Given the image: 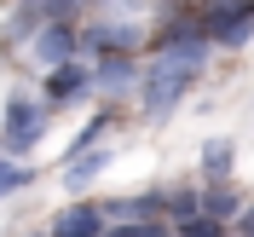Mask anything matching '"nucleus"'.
<instances>
[{"label":"nucleus","instance_id":"obj_1","mask_svg":"<svg viewBox=\"0 0 254 237\" xmlns=\"http://www.w3.org/2000/svg\"><path fill=\"white\" fill-rule=\"evenodd\" d=\"M41 133H47V110H41V104H29V98H12V104H6V133H0V139H6V151H12V157H23V151H35V145H41Z\"/></svg>","mask_w":254,"mask_h":237},{"label":"nucleus","instance_id":"obj_2","mask_svg":"<svg viewBox=\"0 0 254 237\" xmlns=\"http://www.w3.org/2000/svg\"><path fill=\"white\" fill-rule=\"evenodd\" d=\"M139 64H133V52L127 47H110V52H98V64H93V93H139Z\"/></svg>","mask_w":254,"mask_h":237},{"label":"nucleus","instance_id":"obj_3","mask_svg":"<svg viewBox=\"0 0 254 237\" xmlns=\"http://www.w3.org/2000/svg\"><path fill=\"white\" fill-rule=\"evenodd\" d=\"M29 52H35V64H64V58H75L81 52V29L69 23V17H47L41 29H35V41H29Z\"/></svg>","mask_w":254,"mask_h":237},{"label":"nucleus","instance_id":"obj_4","mask_svg":"<svg viewBox=\"0 0 254 237\" xmlns=\"http://www.w3.org/2000/svg\"><path fill=\"white\" fill-rule=\"evenodd\" d=\"M208 35H214V47H243L254 35V0H237V6H214L202 17Z\"/></svg>","mask_w":254,"mask_h":237},{"label":"nucleus","instance_id":"obj_5","mask_svg":"<svg viewBox=\"0 0 254 237\" xmlns=\"http://www.w3.org/2000/svg\"><path fill=\"white\" fill-rule=\"evenodd\" d=\"M93 93V70L81 58H64V64H52L47 70V98H58V104H75V98H87Z\"/></svg>","mask_w":254,"mask_h":237},{"label":"nucleus","instance_id":"obj_6","mask_svg":"<svg viewBox=\"0 0 254 237\" xmlns=\"http://www.w3.org/2000/svg\"><path fill=\"white\" fill-rule=\"evenodd\" d=\"M110 145H87V151H69V157H64V191H87L93 185L98 174H104V168H110Z\"/></svg>","mask_w":254,"mask_h":237},{"label":"nucleus","instance_id":"obj_7","mask_svg":"<svg viewBox=\"0 0 254 237\" xmlns=\"http://www.w3.org/2000/svg\"><path fill=\"white\" fill-rule=\"evenodd\" d=\"M104 226H110L104 203H75L52 220V237H104Z\"/></svg>","mask_w":254,"mask_h":237},{"label":"nucleus","instance_id":"obj_8","mask_svg":"<svg viewBox=\"0 0 254 237\" xmlns=\"http://www.w3.org/2000/svg\"><path fill=\"white\" fill-rule=\"evenodd\" d=\"M104 214H110V220H156V214H168V191H144V197H110V203H104Z\"/></svg>","mask_w":254,"mask_h":237},{"label":"nucleus","instance_id":"obj_9","mask_svg":"<svg viewBox=\"0 0 254 237\" xmlns=\"http://www.w3.org/2000/svg\"><path fill=\"white\" fill-rule=\"evenodd\" d=\"M202 214H214V220H237V214H243V191L231 185V179H208Z\"/></svg>","mask_w":254,"mask_h":237},{"label":"nucleus","instance_id":"obj_10","mask_svg":"<svg viewBox=\"0 0 254 237\" xmlns=\"http://www.w3.org/2000/svg\"><path fill=\"white\" fill-rule=\"evenodd\" d=\"M231 157H237V145H231V139H208L202 174H208V179H231Z\"/></svg>","mask_w":254,"mask_h":237},{"label":"nucleus","instance_id":"obj_11","mask_svg":"<svg viewBox=\"0 0 254 237\" xmlns=\"http://www.w3.org/2000/svg\"><path fill=\"white\" fill-rule=\"evenodd\" d=\"M168 214H174L179 226H185L190 214H202V191H190V185H179V191H168Z\"/></svg>","mask_w":254,"mask_h":237},{"label":"nucleus","instance_id":"obj_12","mask_svg":"<svg viewBox=\"0 0 254 237\" xmlns=\"http://www.w3.org/2000/svg\"><path fill=\"white\" fill-rule=\"evenodd\" d=\"M104 237H168V226H156V220H110Z\"/></svg>","mask_w":254,"mask_h":237},{"label":"nucleus","instance_id":"obj_13","mask_svg":"<svg viewBox=\"0 0 254 237\" xmlns=\"http://www.w3.org/2000/svg\"><path fill=\"white\" fill-rule=\"evenodd\" d=\"M35 179V168H23V162H12V157H0V197L6 191H17V185H29Z\"/></svg>","mask_w":254,"mask_h":237},{"label":"nucleus","instance_id":"obj_14","mask_svg":"<svg viewBox=\"0 0 254 237\" xmlns=\"http://www.w3.org/2000/svg\"><path fill=\"white\" fill-rule=\"evenodd\" d=\"M110 122H116V116H93V122H87V127L75 133V139H69V151H87V145H104V133H110Z\"/></svg>","mask_w":254,"mask_h":237},{"label":"nucleus","instance_id":"obj_15","mask_svg":"<svg viewBox=\"0 0 254 237\" xmlns=\"http://www.w3.org/2000/svg\"><path fill=\"white\" fill-rule=\"evenodd\" d=\"M41 6V17H75L81 12V0H35Z\"/></svg>","mask_w":254,"mask_h":237},{"label":"nucleus","instance_id":"obj_16","mask_svg":"<svg viewBox=\"0 0 254 237\" xmlns=\"http://www.w3.org/2000/svg\"><path fill=\"white\" fill-rule=\"evenodd\" d=\"M0 151H6V139H0Z\"/></svg>","mask_w":254,"mask_h":237}]
</instances>
